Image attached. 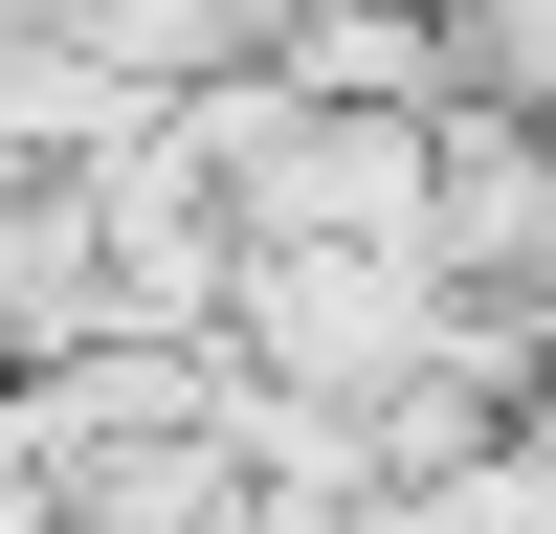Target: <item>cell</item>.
Here are the masks:
<instances>
[{"label": "cell", "instance_id": "cell-1", "mask_svg": "<svg viewBox=\"0 0 556 534\" xmlns=\"http://www.w3.org/2000/svg\"><path fill=\"white\" fill-rule=\"evenodd\" d=\"M445 334H468L445 245H245V290H223V356L290 379V400H379V379H424Z\"/></svg>", "mask_w": 556, "mask_h": 534}, {"label": "cell", "instance_id": "cell-2", "mask_svg": "<svg viewBox=\"0 0 556 534\" xmlns=\"http://www.w3.org/2000/svg\"><path fill=\"white\" fill-rule=\"evenodd\" d=\"M89 334H112V201H89V156H0V379Z\"/></svg>", "mask_w": 556, "mask_h": 534}, {"label": "cell", "instance_id": "cell-3", "mask_svg": "<svg viewBox=\"0 0 556 534\" xmlns=\"http://www.w3.org/2000/svg\"><path fill=\"white\" fill-rule=\"evenodd\" d=\"M445 23V89H490V112H556V0H424Z\"/></svg>", "mask_w": 556, "mask_h": 534}]
</instances>
